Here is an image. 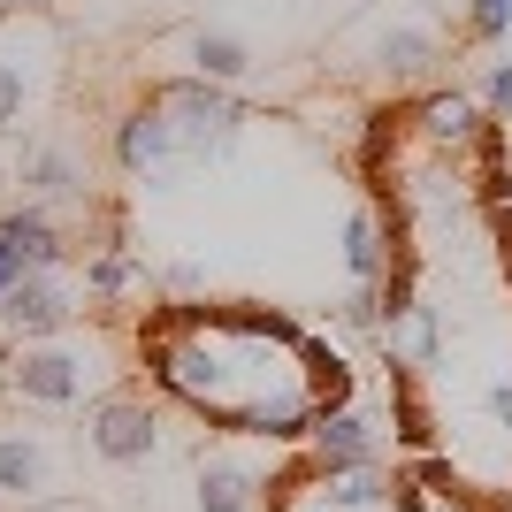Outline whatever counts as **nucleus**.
Instances as JSON below:
<instances>
[{"label": "nucleus", "instance_id": "nucleus-1", "mask_svg": "<svg viewBox=\"0 0 512 512\" xmlns=\"http://www.w3.org/2000/svg\"><path fill=\"white\" fill-rule=\"evenodd\" d=\"M138 352L184 413H199L222 436H253V444H306L321 413L352 406V367L337 344L245 299L161 306Z\"/></svg>", "mask_w": 512, "mask_h": 512}, {"label": "nucleus", "instance_id": "nucleus-2", "mask_svg": "<svg viewBox=\"0 0 512 512\" xmlns=\"http://www.w3.org/2000/svg\"><path fill=\"white\" fill-rule=\"evenodd\" d=\"M115 375H123V367H115L107 337H85V329L31 337V344H8V352H0V398H16V406H31V413H54V421L100 406L107 390H115Z\"/></svg>", "mask_w": 512, "mask_h": 512}, {"label": "nucleus", "instance_id": "nucleus-3", "mask_svg": "<svg viewBox=\"0 0 512 512\" xmlns=\"http://www.w3.org/2000/svg\"><path fill=\"white\" fill-rule=\"evenodd\" d=\"M268 512H428L421 474L390 459H306V467L268 482Z\"/></svg>", "mask_w": 512, "mask_h": 512}, {"label": "nucleus", "instance_id": "nucleus-4", "mask_svg": "<svg viewBox=\"0 0 512 512\" xmlns=\"http://www.w3.org/2000/svg\"><path fill=\"white\" fill-rule=\"evenodd\" d=\"M54 413H31L16 398H0V505H46L69 490V444L54 436Z\"/></svg>", "mask_w": 512, "mask_h": 512}, {"label": "nucleus", "instance_id": "nucleus-5", "mask_svg": "<svg viewBox=\"0 0 512 512\" xmlns=\"http://www.w3.org/2000/svg\"><path fill=\"white\" fill-rule=\"evenodd\" d=\"M153 100L176 130V161H222L245 130V100L214 77H169V85H153Z\"/></svg>", "mask_w": 512, "mask_h": 512}, {"label": "nucleus", "instance_id": "nucleus-6", "mask_svg": "<svg viewBox=\"0 0 512 512\" xmlns=\"http://www.w3.org/2000/svg\"><path fill=\"white\" fill-rule=\"evenodd\" d=\"M77 436H85V451L100 459V467H146V459H161V413L138 398V390H107L100 406L77 413Z\"/></svg>", "mask_w": 512, "mask_h": 512}, {"label": "nucleus", "instance_id": "nucleus-7", "mask_svg": "<svg viewBox=\"0 0 512 512\" xmlns=\"http://www.w3.org/2000/svg\"><path fill=\"white\" fill-rule=\"evenodd\" d=\"M77 306H85V291L69 283V268H31V276L0 299V337L8 344L62 337V329H77Z\"/></svg>", "mask_w": 512, "mask_h": 512}, {"label": "nucleus", "instance_id": "nucleus-8", "mask_svg": "<svg viewBox=\"0 0 512 512\" xmlns=\"http://www.w3.org/2000/svg\"><path fill=\"white\" fill-rule=\"evenodd\" d=\"M39 85H46V39H31L23 23H0V138H23Z\"/></svg>", "mask_w": 512, "mask_h": 512}, {"label": "nucleus", "instance_id": "nucleus-9", "mask_svg": "<svg viewBox=\"0 0 512 512\" xmlns=\"http://www.w3.org/2000/svg\"><path fill=\"white\" fill-rule=\"evenodd\" d=\"M16 184H23V199H46V207L92 199L85 161H77V153H69L62 138H23V153H16Z\"/></svg>", "mask_w": 512, "mask_h": 512}, {"label": "nucleus", "instance_id": "nucleus-10", "mask_svg": "<svg viewBox=\"0 0 512 512\" xmlns=\"http://www.w3.org/2000/svg\"><path fill=\"white\" fill-rule=\"evenodd\" d=\"M115 161H123V176H169L176 169V130L169 115H161V100H138L123 107V123H115Z\"/></svg>", "mask_w": 512, "mask_h": 512}, {"label": "nucleus", "instance_id": "nucleus-11", "mask_svg": "<svg viewBox=\"0 0 512 512\" xmlns=\"http://www.w3.org/2000/svg\"><path fill=\"white\" fill-rule=\"evenodd\" d=\"M367 62L383 69V77H428V69L444 62V31L421 23V16H390L375 31V46H367Z\"/></svg>", "mask_w": 512, "mask_h": 512}, {"label": "nucleus", "instance_id": "nucleus-12", "mask_svg": "<svg viewBox=\"0 0 512 512\" xmlns=\"http://www.w3.org/2000/svg\"><path fill=\"white\" fill-rule=\"evenodd\" d=\"M199 512H268V474L245 467V459H199V490H192Z\"/></svg>", "mask_w": 512, "mask_h": 512}, {"label": "nucleus", "instance_id": "nucleus-13", "mask_svg": "<svg viewBox=\"0 0 512 512\" xmlns=\"http://www.w3.org/2000/svg\"><path fill=\"white\" fill-rule=\"evenodd\" d=\"M413 123H421V138H428V146L467 153L474 138H482V130L497 123V115H490L482 100H474V92H428V100L413 107Z\"/></svg>", "mask_w": 512, "mask_h": 512}, {"label": "nucleus", "instance_id": "nucleus-14", "mask_svg": "<svg viewBox=\"0 0 512 512\" xmlns=\"http://www.w3.org/2000/svg\"><path fill=\"white\" fill-rule=\"evenodd\" d=\"M0 230L16 237V253L31 268H69V230L46 199H23V207H0Z\"/></svg>", "mask_w": 512, "mask_h": 512}, {"label": "nucleus", "instance_id": "nucleus-15", "mask_svg": "<svg viewBox=\"0 0 512 512\" xmlns=\"http://www.w3.org/2000/svg\"><path fill=\"white\" fill-rule=\"evenodd\" d=\"M306 459H337V467H352V459H390V451H383V428L367 421L360 406H337V413H321V428L306 436Z\"/></svg>", "mask_w": 512, "mask_h": 512}, {"label": "nucleus", "instance_id": "nucleus-16", "mask_svg": "<svg viewBox=\"0 0 512 512\" xmlns=\"http://www.w3.org/2000/svg\"><path fill=\"white\" fill-rule=\"evenodd\" d=\"M184 62H192V77L245 85V77H253V46L237 39V31H222V23H199L192 39H184Z\"/></svg>", "mask_w": 512, "mask_h": 512}, {"label": "nucleus", "instance_id": "nucleus-17", "mask_svg": "<svg viewBox=\"0 0 512 512\" xmlns=\"http://www.w3.org/2000/svg\"><path fill=\"white\" fill-rule=\"evenodd\" d=\"M138 283H146V268H138V253H130V237H107L100 253L85 260V299L92 306H123Z\"/></svg>", "mask_w": 512, "mask_h": 512}, {"label": "nucleus", "instance_id": "nucleus-18", "mask_svg": "<svg viewBox=\"0 0 512 512\" xmlns=\"http://www.w3.org/2000/svg\"><path fill=\"white\" fill-rule=\"evenodd\" d=\"M390 253H383V214L375 207H352V222H344V276L352 283H383Z\"/></svg>", "mask_w": 512, "mask_h": 512}, {"label": "nucleus", "instance_id": "nucleus-19", "mask_svg": "<svg viewBox=\"0 0 512 512\" xmlns=\"http://www.w3.org/2000/svg\"><path fill=\"white\" fill-rule=\"evenodd\" d=\"M467 39H482V46L512 39V0H467Z\"/></svg>", "mask_w": 512, "mask_h": 512}, {"label": "nucleus", "instance_id": "nucleus-20", "mask_svg": "<svg viewBox=\"0 0 512 512\" xmlns=\"http://www.w3.org/2000/svg\"><path fill=\"white\" fill-rule=\"evenodd\" d=\"M482 107H490L497 123H512V62H490V69H482Z\"/></svg>", "mask_w": 512, "mask_h": 512}, {"label": "nucleus", "instance_id": "nucleus-21", "mask_svg": "<svg viewBox=\"0 0 512 512\" xmlns=\"http://www.w3.org/2000/svg\"><path fill=\"white\" fill-rule=\"evenodd\" d=\"M23 276H31V260H23V253H16V237L0 230V299H8V291H16V283H23Z\"/></svg>", "mask_w": 512, "mask_h": 512}, {"label": "nucleus", "instance_id": "nucleus-22", "mask_svg": "<svg viewBox=\"0 0 512 512\" xmlns=\"http://www.w3.org/2000/svg\"><path fill=\"white\" fill-rule=\"evenodd\" d=\"M23 512H92V505H77V497H46V505H23Z\"/></svg>", "mask_w": 512, "mask_h": 512}, {"label": "nucleus", "instance_id": "nucleus-23", "mask_svg": "<svg viewBox=\"0 0 512 512\" xmlns=\"http://www.w3.org/2000/svg\"><path fill=\"white\" fill-rule=\"evenodd\" d=\"M8 184H16V161H8V146H0V192H8Z\"/></svg>", "mask_w": 512, "mask_h": 512}, {"label": "nucleus", "instance_id": "nucleus-24", "mask_svg": "<svg viewBox=\"0 0 512 512\" xmlns=\"http://www.w3.org/2000/svg\"><path fill=\"white\" fill-rule=\"evenodd\" d=\"M0 8H23V16H31V8H39V0H0Z\"/></svg>", "mask_w": 512, "mask_h": 512}]
</instances>
